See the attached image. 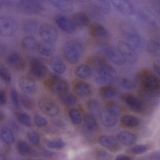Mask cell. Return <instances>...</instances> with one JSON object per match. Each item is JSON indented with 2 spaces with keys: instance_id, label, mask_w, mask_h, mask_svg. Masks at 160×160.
Listing matches in <instances>:
<instances>
[{
  "instance_id": "6da1fadb",
  "label": "cell",
  "mask_w": 160,
  "mask_h": 160,
  "mask_svg": "<svg viewBox=\"0 0 160 160\" xmlns=\"http://www.w3.org/2000/svg\"><path fill=\"white\" fill-rule=\"evenodd\" d=\"M137 78L145 92L153 96L160 92V80L153 72L144 69L139 72Z\"/></svg>"
},
{
  "instance_id": "7a4b0ae2",
  "label": "cell",
  "mask_w": 160,
  "mask_h": 160,
  "mask_svg": "<svg viewBox=\"0 0 160 160\" xmlns=\"http://www.w3.org/2000/svg\"><path fill=\"white\" fill-rule=\"evenodd\" d=\"M121 32L129 44L134 48L142 50L144 47V40L139 32L131 25L125 23L121 27Z\"/></svg>"
},
{
  "instance_id": "3957f363",
  "label": "cell",
  "mask_w": 160,
  "mask_h": 160,
  "mask_svg": "<svg viewBox=\"0 0 160 160\" xmlns=\"http://www.w3.org/2000/svg\"><path fill=\"white\" fill-rule=\"evenodd\" d=\"M82 50V47L79 42L76 40H71L64 45L63 53L67 60L73 64L78 61Z\"/></svg>"
},
{
  "instance_id": "277c9868",
  "label": "cell",
  "mask_w": 160,
  "mask_h": 160,
  "mask_svg": "<svg viewBox=\"0 0 160 160\" xmlns=\"http://www.w3.org/2000/svg\"><path fill=\"white\" fill-rule=\"evenodd\" d=\"M116 77V72L113 68L106 63L97 68L95 81L100 84H107L112 82Z\"/></svg>"
},
{
  "instance_id": "5b68a950",
  "label": "cell",
  "mask_w": 160,
  "mask_h": 160,
  "mask_svg": "<svg viewBox=\"0 0 160 160\" xmlns=\"http://www.w3.org/2000/svg\"><path fill=\"white\" fill-rule=\"evenodd\" d=\"M125 60L126 63L130 64L136 62L138 55L134 48L128 43L123 41H119L117 48Z\"/></svg>"
},
{
  "instance_id": "8992f818",
  "label": "cell",
  "mask_w": 160,
  "mask_h": 160,
  "mask_svg": "<svg viewBox=\"0 0 160 160\" xmlns=\"http://www.w3.org/2000/svg\"><path fill=\"white\" fill-rule=\"evenodd\" d=\"M18 28L17 21L8 16H3L0 18V33L4 37H9L16 31Z\"/></svg>"
},
{
  "instance_id": "52a82bcc",
  "label": "cell",
  "mask_w": 160,
  "mask_h": 160,
  "mask_svg": "<svg viewBox=\"0 0 160 160\" xmlns=\"http://www.w3.org/2000/svg\"><path fill=\"white\" fill-rule=\"evenodd\" d=\"M38 106L42 112L48 115H55L59 112V108L57 103L48 98H40L38 102Z\"/></svg>"
},
{
  "instance_id": "ba28073f",
  "label": "cell",
  "mask_w": 160,
  "mask_h": 160,
  "mask_svg": "<svg viewBox=\"0 0 160 160\" xmlns=\"http://www.w3.org/2000/svg\"><path fill=\"white\" fill-rule=\"evenodd\" d=\"M39 32L43 41L52 43L55 41L58 37L56 28L52 25L44 23L40 27Z\"/></svg>"
},
{
  "instance_id": "9c48e42d",
  "label": "cell",
  "mask_w": 160,
  "mask_h": 160,
  "mask_svg": "<svg viewBox=\"0 0 160 160\" xmlns=\"http://www.w3.org/2000/svg\"><path fill=\"white\" fill-rule=\"evenodd\" d=\"M17 4L19 10L27 14H36L39 12L42 9L41 5L38 1L20 0Z\"/></svg>"
},
{
  "instance_id": "30bf717a",
  "label": "cell",
  "mask_w": 160,
  "mask_h": 160,
  "mask_svg": "<svg viewBox=\"0 0 160 160\" xmlns=\"http://www.w3.org/2000/svg\"><path fill=\"white\" fill-rule=\"evenodd\" d=\"M48 80V86L54 93L60 95L68 92V85L65 80L55 76H53Z\"/></svg>"
},
{
  "instance_id": "8fae6325",
  "label": "cell",
  "mask_w": 160,
  "mask_h": 160,
  "mask_svg": "<svg viewBox=\"0 0 160 160\" xmlns=\"http://www.w3.org/2000/svg\"><path fill=\"white\" fill-rule=\"evenodd\" d=\"M121 99L131 110L136 112L143 111L144 105L142 101L134 95L126 93L121 96Z\"/></svg>"
},
{
  "instance_id": "7c38bea8",
  "label": "cell",
  "mask_w": 160,
  "mask_h": 160,
  "mask_svg": "<svg viewBox=\"0 0 160 160\" xmlns=\"http://www.w3.org/2000/svg\"><path fill=\"white\" fill-rule=\"evenodd\" d=\"M54 20L58 26L67 33H72L76 30V26L72 20L65 15L58 14L55 17Z\"/></svg>"
},
{
  "instance_id": "4fadbf2b",
  "label": "cell",
  "mask_w": 160,
  "mask_h": 160,
  "mask_svg": "<svg viewBox=\"0 0 160 160\" xmlns=\"http://www.w3.org/2000/svg\"><path fill=\"white\" fill-rule=\"evenodd\" d=\"M138 15L142 22L151 29L154 31L160 29V24L158 21L149 12L142 10L139 12Z\"/></svg>"
},
{
  "instance_id": "5bb4252c",
  "label": "cell",
  "mask_w": 160,
  "mask_h": 160,
  "mask_svg": "<svg viewBox=\"0 0 160 160\" xmlns=\"http://www.w3.org/2000/svg\"><path fill=\"white\" fill-rule=\"evenodd\" d=\"M103 50L107 57L115 64L122 65L126 63L117 48L110 46L106 45L103 48Z\"/></svg>"
},
{
  "instance_id": "9a60e30c",
  "label": "cell",
  "mask_w": 160,
  "mask_h": 160,
  "mask_svg": "<svg viewBox=\"0 0 160 160\" xmlns=\"http://www.w3.org/2000/svg\"><path fill=\"white\" fill-rule=\"evenodd\" d=\"M30 66L31 72L36 78H42L46 75L47 72V68L39 59L34 58L32 59Z\"/></svg>"
},
{
  "instance_id": "2e32d148",
  "label": "cell",
  "mask_w": 160,
  "mask_h": 160,
  "mask_svg": "<svg viewBox=\"0 0 160 160\" xmlns=\"http://www.w3.org/2000/svg\"><path fill=\"white\" fill-rule=\"evenodd\" d=\"M18 84L21 90L26 93L33 94L36 90L35 82L28 77L23 76L20 78L18 80Z\"/></svg>"
},
{
  "instance_id": "e0dca14e",
  "label": "cell",
  "mask_w": 160,
  "mask_h": 160,
  "mask_svg": "<svg viewBox=\"0 0 160 160\" xmlns=\"http://www.w3.org/2000/svg\"><path fill=\"white\" fill-rule=\"evenodd\" d=\"M101 121L107 127H111L116 124L118 117L115 113L106 108L101 112L100 115Z\"/></svg>"
},
{
  "instance_id": "ac0fdd59",
  "label": "cell",
  "mask_w": 160,
  "mask_h": 160,
  "mask_svg": "<svg viewBox=\"0 0 160 160\" xmlns=\"http://www.w3.org/2000/svg\"><path fill=\"white\" fill-rule=\"evenodd\" d=\"M6 61L9 66L15 69L21 70L24 67V61L22 56L17 52L10 53L7 58Z\"/></svg>"
},
{
  "instance_id": "d6986e66",
  "label": "cell",
  "mask_w": 160,
  "mask_h": 160,
  "mask_svg": "<svg viewBox=\"0 0 160 160\" xmlns=\"http://www.w3.org/2000/svg\"><path fill=\"white\" fill-rule=\"evenodd\" d=\"M111 2L114 6L123 14L130 15L133 13L134 8L128 1L125 0H112Z\"/></svg>"
},
{
  "instance_id": "ffe728a7",
  "label": "cell",
  "mask_w": 160,
  "mask_h": 160,
  "mask_svg": "<svg viewBox=\"0 0 160 160\" xmlns=\"http://www.w3.org/2000/svg\"><path fill=\"white\" fill-rule=\"evenodd\" d=\"M117 138L120 142L126 145H132L137 140L136 135L133 133L128 131L119 132L117 135Z\"/></svg>"
},
{
  "instance_id": "44dd1931",
  "label": "cell",
  "mask_w": 160,
  "mask_h": 160,
  "mask_svg": "<svg viewBox=\"0 0 160 160\" xmlns=\"http://www.w3.org/2000/svg\"><path fill=\"white\" fill-rule=\"evenodd\" d=\"M89 30L90 35L96 38H104L107 34L106 28L101 24L96 22L90 25Z\"/></svg>"
},
{
  "instance_id": "7402d4cb",
  "label": "cell",
  "mask_w": 160,
  "mask_h": 160,
  "mask_svg": "<svg viewBox=\"0 0 160 160\" xmlns=\"http://www.w3.org/2000/svg\"><path fill=\"white\" fill-rule=\"evenodd\" d=\"M51 4L61 11L69 12L72 11L73 8L72 2L69 0H49Z\"/></svg>"
},
{
  "instance_id": "603a6c76",
  "label": "cell",
  "mask_w": 160,
  "mask_h": 160,
  "mask_svg": "<svg viewBox=\"0 0 160 160\" xmlns=\"http://www.w3.org/2000/svg\"><path fill=\"white\" fill-rule=\"evenodd\" d=\"M72 20L76 26L85 27L89 23L90 20L87 14L83 12H78L74 14Z\"/></svg>"
},
{
  "instance_id": "cb8c5ba5",
  "label": "cell",
  "mask_w": 160,
  "mask_h": 160,
  "mask_svg": "<svg viewBox=\"0 0 160 160\" xmlns=\"http://www.w3.org/2000/svg\"><path fill=\"white\" fill-rule=\"evenodd\" d=\"M49 65L52 69L58 73H62L65 71L66 67L65 63L59 57H53L50 60Z\"/></svg>"
},
{
  "instance_id": "d4e9b609",
  "label": "cell",
  "mask_w": 160,
  "mask_h": 160,
  "mask_svg": "<svg viewBox=\"0 0 160 160\" xmlns=\"http://www.w3.org/2000/svg\"><path fill=\"white\" fill-rule=\"evenodd\" d=\"M37 48L41 54L46 56L52 55L55 51L54 46L52 43L44 41L38 43Z\"/></svg>"
},
{
  "instance_id": "484cf974",
  "label": "cell",
  "mask_w": 160,
  "mask_h": 160,
  "mask_svg": "<svg viewBox=\"0 0 160 160\" xmlns=\"http://www.w3.org/2000/svg\"><path fill=\"white\" fill-rule=\"evenodd\" d=\"M74 92L80 96H86L89 94L91 89L90 86L87 83L80 82L76 83L74 86Z\"/></svg>"
},
{
  "instance_id": "4316f807",
  "label": "cell",
  "mask_w": 160,
  "mask_h": 160,
  "mask_svg": "<svg viewBox=\"0 0 160 160\" xmlns=\"http://www.w3.org/2000/svg\"><path fill=\"white\" fill-rule=\"evenodd\" d=\"M148 52L154 57L160 58V42L156 40H150L148 43Z\"/></svg>"
},
{
  "instance_id": "83f0119b",
  "label": "cell",
  "mask_w": 160,
  "mask_h": 160,
  "mask_svg": "<svg viewBox=\"0 0 160 160\" xmlns=\"http://www.w3.org/2000/svg\"><path fill=\"white\" fill-rule=\"evenodd\" d=\"M121 122L123 126L131 128L136 127L139 124L138 119L134 116L130 115L122 117L121 119Z\"/></svg>"
},
{
  "instance_id": "f1b7e54d",
  "label": "cell",
  "mask_w": 160,
  "mask_h": 160,
  "mask_svg": "<svg viewBox=\"0 0 160 160\" xmlns=\"http://www.w3.org/2000/svg\"><path fill=\"white\" fill-rule=\"evenodd\" d=\"M92 4L99 11L105 13H108L111 10V5L107 0H92L91 1Z\"/></svg>"
},
{
  "instance_id": "f546056e",
  "label": "cell",
  "mask_w": 160,
  "mask_h": 160,
  "mask_svg": "<svg viewBox=\"0 0 160 160\" xmlns=\"http://www.w3.org/2000/svg\"><path fill=\"white\" fill-rule=\"evenodd\" d=\"M117 89L111 85H106L102 87L100 89L99 93L104 98L108 99L112 98L117 94Z\"/></svg>"
},
{
  "instance_id": "4dcf8cb0",
  "label": "cell",
  "mask_w": 160,
  "mask_h": 160,
  "mask_svg": "<svg viewBox=\"0 0 160 160\" xmlns=\"http://www.w3.org/2000/svg\"><path fill=\"white\" fill-rule=\"evenodd\" d=\"M21 45L25 49L33 50L37 48L38 44L34 38L31 36H27L22 40Z\"/></svg>"
},
{
  "instance_id": "1f68e13d",
  "label": "cell",
  "mask_w": 160,
  "mask_h": 160,
  "mask_svg": "<svg viewBox=\"0 0 160 160\" xmlns=\"http://www.w3.org/2000/svg\"><path fill=\"white\" fill-rule=\"evenodd\" d=\"M98 142L101 146L108 148H113L118 144L116 140L114 138L109 136H102L99 138Z\"/></svg>"
},
{
  "instance_id": "d6a6232c",
  "label": "cell",
  "mask_w": 160,
  "mask_h": 160,
  "mask_svg": "<svg viewBox=\"0 0 160 160\" xmlns=\"http://www.w3.org/2000/svg\"><path fill=\"white\" fill-rule=\"evenodd\" d=\"M22 28L23 30L27 33L34 34L37 32L38 29V23L34 20L28 19L23 23Z\"/></svg>"
},
{
  "instance_id": "836d02e7",
  "label": "cell",
  "mask_w": 160,
  "mask_h": 160,
  "mask_svg": "<svg viewBox=\"0 0 160 160\" xmlns=\"http://www.w3.org/2000/svg\"><path fill=\"white\" fill-rule=\"evenodd\" d=\"M0 136L2 141L5 144H11L14 141V137L12 131L7 127H2L1 129Z\"/></svg>"
},
{
  "instance_id": "e575fe53",
  "label": "cell",
  "mask_w": 160,
  "mask_h": 160,
  "mask_svg": "<svg viewBox=\"0 0 160 160\" xmlns=\"http://www.w3.org/2000/svg\"><path fill=\"white\" fill-rule=\"evenodd\" d=\"M87 106L89 111L94 116L100 115L101 111L100 106L96 100L92 99L88 102Z\"/></svg>"
},
{
  "instance_id": "d590c367",
  "label": "cell",
  "mask_w": 160,
  "mask_h": 160,
  "mask_svg": "<svg viewBox=\"0 0 160 160\" xmlns=\"http://www.w3.org/2000/svg\"><path fill=\"white\" fill-rule=\"evenodd\" d=\"M91 70L90 67L85 64L81 65L77 69L75 73L76 75L81 78H86L90 76Z\"/></svg>"
},
{
  "instance_id": "8d00e7d4",
  "label": "cell",
  "mask_w": 160,
  "mask_h": 160,
  "mask_svg": "<svg viewBox=\"0 0 160 160\" xmlns=\"http://www.w3.org/2000/svg\"><path fill=\"white\" fill-rule=\"evenodd\" d=\"M92 115L86 114L84 116V120L87 128L90 130L95 131L97 129L98 125L97 122Z\"/></svg>"
},
{
  "instance_id": "74e56055",
  "label": "cell",
  "mask_w": 160,
  "mask_h": 160,
  "mask_svg": "<svg viewBox=\"0 0 160 160\" xmlns=\"http://www.w3.org/2000/svg\"><path fill=\"white\" fill-rule=\"evenodd\" d=\"M60 96V100L66 105L72 106L76 103V98L75 96L72 94L67 92Z\"/></svg>"
},
{
  "instance_id": "f35d334b",
  "label": "cell",
  "mask_w": 160,
  "mask_h": 160,
  "mask_svg": "<svg viewBox=\"0 0 160 160\" xmlns=\"http://www.w3.org/2000/svg\"><path fill=\"white\" fill-rule=\"evenodd\" d=\"M21 102L23 106L28 110H32L34 107V104L32 100L28 95L21 94L20 96Z\"/></svg>"
},
{
  "instance_id": "ab89813d",
  "label": "cell",
  "mask_w": 160,
  "mask_h": 160,
  "mask_svg": "<svg viewBox=\"0 0 160 160\" xmlns=\"http://www.w3.org/2000/svg\"><path fill=\"white\" fill-rule=\"evenodd\" d=\"M15 115L17 120L21 123L27 126L31 125V119L27 114L21 112H17Z\"/></svg>"
},
{
  "instance_id": "60d3db41",
  "label": "cell",
  "mask_w": 160,
  "mask_h": 160,
  "mask_svg": "<svg viewBox=\"0 0 160 160\" xmlns=\"http://www.w3.org/2000/svg\"><path fill=\"white\" fill-rule=\"evenodd\" d=\"M47 145L51 148L60 149L64 147L65 143L61 139L56 138L48 141L47 142Z\"/></svg>"
},
{
  "instance_id": "b9f144b4",
  "label": "cell",
  "mask_w": 160,
  "mask_h": 160,
  "mask_svg": "<svg viewBox=\"0 0 160 160\" xmlns=\"http://www.w3.org/2000/svg\"><path fill=\"white\" fill-rule=\"evenodd\" d=\"M69 117L73 123L75 125L80 124L82 121V117L79 112L77 109H72L69 112Z\"/></svg>"
},
{
  "instance_id": "7bdbcfd3",
  "label": "cell",
  "mask_w": 160,
  "mask_h": 160,
  "mask_svg": "<svg viewBox=\"0 0 160 160\" xmlns=\"http://www.w3.org/2000/svg\"><path fill=\"white\" fill-rule=\"evenodd\" d=\"M0 75L1 78L7 83L10 82L11 77L10 72L8 68L3 65H2L0 67Z\"/></svg>"
},
{
  "instance_id": "ee69618b",
  "label": "cell",
  "mask_w": 160,
  "mask_h": 160,
  "mask_svg": "<svg viewBox=\"0 0 160 160\" xmlns=\"http://www.w3.org/2000/svg\"><path fill=\"white\" fill-rule=\"evenodd\" d=\"M18 152L21 154L25 155L28 153L30 148L28 144L23 141L18 142L17 145Z\"/></svg>"
},
{
  "instance_id": "f6af8a7d",
  "label": "cell",
  "mask_w": 160,
  "mask_h": 160,
  "mask_svg": "<svg viewBox=\"0 0 160 160\" xmlns=\"http://www.w3.org/2000/svg\"><path fill=\"white\" fill-rule=\"evenodd\" d=\"M148 146L144 144L136 145L132 148L131 152L135 155H139L145 152L148 150Z\"/></svg>"
},
{
  "instance_id": "bcb514c9",
  "label": "cell",
  "mask_w": 160,
  "mask_h": 160,
  "mask_svg": "<svg viewBox=\"0 0 160 160\" xmlns=\"http://www.w3.org/2000/svg\"><path fill=\"white\" fill-rule=\"evenodd\" d=\"M120 83L122 87L127 89H132L135 86V83L133 81L126 78L122 79Z\"/></svg>"
},
{
  "instance_id": "7dc6e473",
  "label": "cell",
  "mask_w": 160,
  "mask_h": 160,
  "mask_svg": "<svg viewBox=\"0 0 160 160\" xmlns=\"http://www.w3.org/2000/svg\"><path fill=\"white\" fill-rule=\"evenodd\" d=\"M12 103L14 107L17 108H19V103L18 94L15 90H12L10 93Z\"/></svg>"
},
{
  "instance_id": "c3c4849f",
  "label": "cell",
  "mask_w": 160,
  "mask_h": 160,
  "mask_svg": "<svg viewBox=\"0 0 160 160\" xmlns=\"http://www.w3.org/2000/svg\"><path fill=\"white\" fill-rule=\"evenodd\" d=\"M96 157L98 160H111V155L108 152L103 150L98 152Z\"/></svg>"
},
{
  "instance_id": "681fc988",
  "label": "cell",
  "mask_w": 160,
  "mask_h": 160,
  "mask_svg": "<svg viewBox=\"0 0 160 160\" xmlns=\"http://www.w3.org/2000/svg\"><path fill=\"white\" fill-rule=\"evenodd\" d=\"M34 120L36 125L38 127L45 126L47 122L46 120L44 118L39 115L35 116Z\"/></svg>"
},
{
  "instance_id": "f907efd6",
  "label": "cell",
  "mask_w": 160,
  "mask_h": 160,
  "mask_svg": "<svg viewBox=\"0 0 160 160\" xmlns=\"http://www.w3.org/2000/svg\"><path fill=\"white\" fill-rule=\"evenodd\" d=\"M29 141L34 144H38L40 142V138L39 136L35 133H30L28 135Z\"/></svg>"
},
{
  "instance_id": "816d5d0a",
  "label": "cell",
  "mask_w": 160,
  "mask_h": 160,
  "mask_svg": "<svg viewBox=\"0 0 160 160\" xmlns=\"http://www.w3.org/2000/svg\"><path fill=\"white\" fill-rule=\"evenodd\" d=\"M148 157L150 160H160V150H155L151 152Z\"/></svg>"
},
{
  "instance_id": "f5cc1de1",
  "label": "cell",
  "mask_w": 160,
  "mask_h": 160,
  "mask_svg": "<svg viewBox=\"0 0 160 160\" xmlns=\"http://www.w3.org/2000/svg\"><path fill=\"white\" fill-rule=\"evenodd\" d=\"M153 68L155 72L160 78V61H155L153 63Z\"/></svg>"
},
{
  "instance_id": "db71d44e",
  "label": "cell",
  "mask_w": 160,
  "mask_h": 160,
  "mask_svg": "<svg viewBox=\"0 0 160 160\" xmlns=\"http://www.w3.org/2000/svg\"><path fill=\"white\" fill-rule=\"evenodd\" d=\"M7 98L5 92L3 90L0 92V104L1 105H4L6 102Z\"/></svg>"
},
{
  "instance_id": "11a10c76",
  "label": "cell",
  "mask_w": 160,
  "mask_h": 160,
  "mask_svg": "<svg viewBox=\"0 0 160 160\" xmlns=\"http://www.w3.org/2000/svg\"><path fill=\"white\" fill-rule=\"evenodd\" d=\"M152 4L156 11L160 14V0L154 1Z\"/></svg>"
},
{
  "instance_id": "9f6ffc18",
  "label": "cell",
  "mask_w": 160,
  "mask_h": 160,
  "mask_svg": "<svg viewBox=\"0 0 160 160\" xmlns=\"http://www.w3.org/2000/svg\"><path fill=\"white\" fill-rule=\"evenodd\" d=\"M115 160H132V159L128 156L121 155L118 156Z\"/></svg>"
},
{
  "instance_id": "6f0895ef",
  "label": "cell",
  "mask_w": 160,
  "mask_h": 160,
  "mask_svg": "<svg viewBox=\"0 0 160 160\" xmlns=\"http://www.w3.org/2000/svg\"><path fill=\"white\" fill-rule=\"evenodd\" d=\"M0 160H6L5 158L3 156H0Z\"/></svg>"
},
{
  "instance_id": "680465c9",
  "label": "cell",
  "mask_w": 160,
  "mask_h": 160,
  "mask_svg": "<svg viewBox=\"0 0 160 160\" xmlns=\"http://www.w3.org/2000/svg\"><path fill=\"white\" fill-rule=\"evenodd\" d=\"M159 145H160V142H159Z\"/></svg>"
}]
</instances>
